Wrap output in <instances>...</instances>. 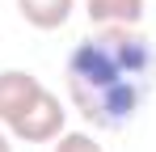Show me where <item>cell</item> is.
<instances>
[{
  "label": "cell",
  "mask_w": 156,
  "mask_h": 152,
  "mask_svg": "<svg viewBox=\"0 0 156 152\" xmlns=\"http://www.w3.org/2000/svg\"><path fill=\"white\" fill-rule=\"evenodd\" d=\"M47 85L38 80L34 72H21V68H9V72H0V123L9 127L21 110H26L30 101L38 97Z\"/></svg>",
  "instance_id": "cell-3"
},
{
  "label": "cell",
  "mask_w": 156,
  "mask_h": 152,
  "mask_svg": "<svg viewBox=\"0 0 156 152\" xmlns=\"http://www.w3.org/2000/svg\"><path fill=\"white\" fill-rule=\"evenodd\" d=\"M72 9H76V0H17L21 21L34 25V30H59V25H68Z\"/></svg>",
  "instance_id": "cell-5"
},
{
  "label": "cell",
  "mask_w": 156,
  "mask_h": 152,
  "mask_svg": "<svg viewBox=\"0 0 156 152\" xmlns=\"http://www.w3.org/2000/svg\"><path fill=\"white\" fill-rule=\"evenodd\" d=\"M55 152H105L89 131H63L59 135V144H55Z\"/></svg>",
  "instance_id": "cell-6"
},
{
  "label": "cell",
  "mask_w": 156,
  "mask_h": 152,
  "mask_svg": "<svg viewBox=\"0 0 156 152\" xmlns=\"http://www.w3.org/2000/svg\"><path fill=\"white\" fill-rule=\"evenodd\" d=\"M63 123H68L63 101L55 97L51 89H42V93L30 101L13 123H9V135H13V139H21V144H51V139L63 135Z\"/></svg>",
  "instance_id": "cell-2"
},
{
  "label": "cell",
  "mask_w": 156,
  "mask_h": 152,
  "mask_svg": "<svg viewBox=\"0 0 156 152\" xmlns=\"http://www.w3.org/2000/svg\"><path fill=\"white\" fill-rule=\"evenodd\" d=\"M0 152H13V139H9V131H0Z\"/></svg>",
  "instance_id": "cell-7"
},
{
  "label": "cell",
  "mask_w": 156,
  "mask_h": 152,
  "mask_svg": "<svg viewBox=\"0 0 156 152\" xmlns=\"http://www.w3.org/2000/svg\"><path fill=\"white\" fill-rule=\"evenodd\" d=\"M156 51L131 25H101L68 55V97L97 131H122L152 97Z\"/></svg>",
  "instance_id": "cell-1"
},
{
  "label": "cell",
  "mask_w": 156,
  "mask_h": 152,
  "mask_svg": "<svg viewBox=\"0 0 156 152\" xmlns=\"http://www.w3.org/2000/svg\"><path fill=\"white\" fill-rule=\"evenodd\" d=\"M144 9H148V0H84V13H89V21L97 30L101 25H131V30H139Z\"/></svg>",
  "instance_id": "cell-4"
}]
</instances>
